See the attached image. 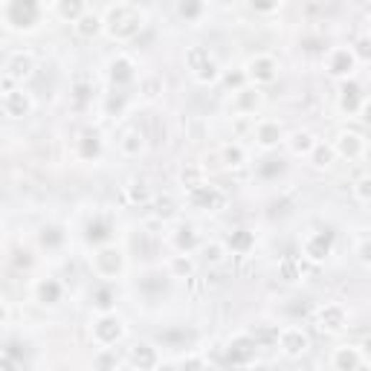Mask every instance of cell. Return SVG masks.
I'll return each mask as SVG.
<instances>
[{
    "label": "cell",
    "instance_id": "1",
    "mask_svg": "<svg viewBox=\"0 0 371 371\" xmlns=\"http://www.w3.org/2000/svg\"><path fill=\"white\" fill-rule=\"evenodd\" d=\"M143 29H146V15L139 12V6H133V4H116L105 15V32L113 41L139 38V35H143Z\"/></svg>",
    "mask_w": 371,
    "mask_h": 371
},
{
    "label": "cell",
    "instance_id": "2",
    "mask_svg": "<svg viewBox=\"0 0 371 371\" xmlns=\"http://www.w3.org/2000/svg\"><path fill=\"white\" fill-rule=\"evenodd\" d=\"M44 15H46V6L35 4V0H6L0 6V21L12 32H32Z\"/></svg>",
    "mask_w": 371,
    "mask_h": 371
},
{
    "label": "cell",
    "instance_id": "3",
    "mask_svg": "<svg viewBox=\"0 0 371 371\" xmlns=\"http://www.w3.org/2000/svg\"><path fill=\"white\" fill-rule=\"evenodd\" d=\"M186 67H189V73L198 84H215L223 76L215 56L206 50V46H189V50H186Z\"/></svg>",
    "mask_w": 371,
    "mask_h": 371
},
{
    "label": "cell",
    "instance_id": "4",
    "mask_svg": "<svg viewBox=\"0 0 371 371\" xmlns=\"http://www.w3.org/2000/svg\"><path fill=\"white\" fill-rule=\"evenodd\" d=\"M35 76V56L29 50H12L4 61V81L24 87V81H29Z\"/></svg>",
    "mask_w": 371,
    "mask_h": 371
},
{
    "label": "cell",
    "instance_id": "5",
    "mask_svg": "<svg viewBox=\"0 0 371 371\" xmlns=\"http://www.w3.org/2000/svg\"><path fill=\"white\" fill-rule=\"evenodd\" d=\"M90 334H93V342H96L99 348H113L125 334V325L116 313H99V319L93 322Z\"/></svg>",
    "mask_w": 371,
    "mask_h": 371
},
{
    "label": "cell",
    "instance_id": "6",
    "mask_svg": "<svg viewBox=\"0 0 371 371\" xmlns=\"http://www.w3.org/2000/svg\"><path fill=\"white\" fill-rule=\"evenodd\" d=\"M0 108L9 119H24L32 113V96L24 87H15L9 81H4V96H0Z\"/></svg>",
    "mask_w": 371,
    "mask_h": 371
},
{
    "label": "cell",
    "instance_id": "7",
    "mask_svg": "<svg viewBox=\"0 0 371 371\" xmlns=\"http://www.w3.org/2000/svg\"><path fill=\"white\" fill-rule=\"evenodd\" d=\"M90 267H93V273L102 278V282H111V278H116L122 273V253L113 244L99 247L96 255L90 258Z\"/></svg>",
    "mask_w": 371,
    "mask_h": 371
},
{
    "label": "cell",
    "instance_id": "8",
    "mask_svg": "<svg viewBox=\"0 0 371 371\" xmlns=\"http://www.w3.org/2000/svg\"><path fill=\"white\" fill-rule=\"evenodd\" d=\"M334 253V232L331 229H313L302 241V255L310 261H325Z\"/></svg>",
    "mask_w": 371,
    "mask_h": 371
},
{
    "label": "cell",
    "instance_id": "9",
    "mask_svg": "<svg viewBox=\"0 0 371 371\" xmlns=\"http://www.w3.org/2000/svg\"><path fill=\"white\" fill-rule=\"evenodd\" d=\"M186 200L200 212H220L226 206V195L218 189V186H209V183H200V186H195V189H189Z\"/></svg>",
    "mask_w": 371,
    "mask_h": 371
},
{
    "label": "cell",
    "instance_id": "10",
    "mask_svg": "<svg viewBox=\"0 0 371 371\" xmlns=\"http://www.w3.org/2000/svg\"><path fill=\"white\" fill-rule=\"evenodd\" d=\"M278 348H282L285 357L296 360V357L308 354V348H310V337L299 328V325H288V328L278 331Z\"/></svg>",
    "mask_w": 371,
    "mask_h": 371
},
{
    "label": "cell",
    "instance_id": "11",
    "mask_svg": "<svg viewBox=\"0 0 371 371\" xmlns=\"http://www.w3.org/2000/svg\"><path fill=\"white\" fill-rule=\"evenodd\" d=\"M316 325H319V331H325V334H340L348 325V310L340 302H328V305H322L316 310Z\"/></svg>",
    "mask_w": 371,
    "mask_h": 371
},
{
    "label": "cell",
    "instance_id": "12",
    "mask_svg": "<svg viewBox=\"0 0 371 371\" xmlns=\"http://www.w3.org/2000/svg\"><path fill=\"white\" fill-rule=\"evenodd\" d=\"M146 146H148V133L139 128V125L125 128L119 133V139H116V148H119L122 157H139V154L146 151Z\"/></svg>",
    "mask_w": 371,
    "mask_h": 371
},
{
    "label": "cell",
    "instance_id": "13",
    "mask_svg": "<svg viewBox=\"0 0 371 371\" xmlns=\"http://www.w3.org/2000/svg\"><path fill=\"white\" fill-rule=\"evenodd\" d=\"M357 61H360V59L354 56L351 46H334V50L328 53V61H325V67H328V73L337 76V78H348V76L354 73Z\"/></svg>",
    "mask_w": 371,
    "mask_h": 371
},
{
    "label": "cell",
    "instance_id": "14",
    "mask_svg": "<svg viewBox=\"0 0 371 371\" xmlns=\"http://www.w3.org/2000/svg\"><path fill=\"white\" fill-rule=\"evenodd\" d=\"M258 348H261V345L255 342V337H253V334H238L235 340L229 342L226 357H229V362H232V365H247V362H253V360H255Z\"/></svg>",
    "mask_w": 371,
    "mask_h": 371
},
{
    "label": "cell",
    "instance_id": "15",
    "mask_svg": "<svg viewBox=\"0 0 371 371\" xmlns=\"http://www.w3.org/2000/svg\"><path fill=\"white\" fill-rule=\"evenodd\" d=\"M102 148H105L102 146V136H99V131H93V128L81 131L78 139H76V157L81 163H96L102 157Z\"/></svg>",
    "mask_w": 371,
    "mask_h": 371
},
{
    "label": "cell",
    "instance_id": "16",
    "mask_svg": "<svg viewBox=\"0 0 371 371\" xmlns=\"http://www.w3.org/2000/svg\"><path fill=\"white\" fill-rule=\"evenodd\" d=\"M108 78L113 87H125L136 81V61L131 56H116L108 61Z\"/></svg>",
    "mask_w": 371,
    "mask_h": 371
},
{
    "label": "cell",
    "instance_id": "17",
    "mask_svg": "<svg viewBox=\"0 0 371 371\" xmlns=\"http://www.w3.org/2000/svg\"><path fill=\"white\" fill-rule=\"evenodd\" d=\"M128 362L133 365V371H154L160 365V351L151 342H136L128 351Z\"/></svg>",
    "mask_w": 371,
    "mask_h": 371
},
{
    "label": "cell",
    "instance_id": "18",
    "mask_svg": "<svg viewBox=\"0 0 371 371\" xmlns=\"http://www.w3.org/2000/svg\"><path fill=\"white\" fill-rule=\"evenodd\" d=\"M275 73H278V64H275V59L267 56V53H258V56L247 64V78L255 81V84H270V81L275 78Z\"/></svg>",
    "mask_w": 371,
    "mask_h": 371
},
{
    "label": "cell",
    "instance_id": "19",
    "mask_svg": "<svg viewBox=\"0 0 371 371\" xmlns=\"http://www.w3.org/2000/svg\"><path fill=\"white\" fill-rule=\"evenodd\" d=\"M32 293H35V302H41L46 308H56L64 299V285L59 278H41V282H35Z\"/></svg>",
    "mask_w": 371,
    "mask_h": 371
},
{
    "label": "cell",
    "instance_id": "20",
    "mask_svg": "<svg viewBox=\"0 0 371 371\" xmlns=\"http://www.w3.org/2000/svg\"><path fill=\"white\" fill-rule=\"evenodd\" d=\"M282 139H285V131H282V125H278L275 119H261L255 125V143L264 151H273L278 143H282Z\"/></svg>",
    "mask_w": 371,
    "mask_h": 371
},
{
    "label": "cell",
    "instance_id": "21",
    "mask_svg": "<svg viewBox=\"0 0 371 371\" xmlns=\"http://www.w3.org/2000/svg\"><path fill=\"white\" fill-rule=\"evenodd\" d=\"M111 232H113L111 218L96 215V218H93V220L87 223V229H84V241H87V244H96V247H108Z\"/></svg>",
    "mask_w": 371,
    "mask_h": 371
},
{
    "label": "cell",
    "instance_id": "22",
    "mask_svg": "<svg viewBox=\"0 0 371 371\" xmlns=\"http://www.w3.org/2000/svg\"><path fill=\"white\" fill-rule=\"evenodd\" d=\"M334 148H337V154H340V157L357 160V157H362V151H365V139H362L360 133H354V131H342V133L337 136Z\"/></svg>",
    "mask_w": 371,
    "mask_h": 371
},
{
    "label": "cell",
    "instance_id": "23",
    "mask_svg": "<svg viewBox=\"0 0 371 371\" xmlns=\"http://www.w3.org/2000/svg\"><path fill=\"white\" fill-rule=\"evenodd\" d=\"M362 102H365V96H362V90H360V84L357 81H342V87H340V108L345 111V113H360V108H362Z\"/></svg>",
    "mask_w": 371,
    "mask_h": 371
},
{
    "label": "cell",
    "instance_id": "24",
    "mask_svg": "<svg viewBox=\"0 0 371 371\" xmlns=\"http://www.w3.org/2000/svg\"><path fill=\"white\" fill-rule=\"evenodd\" d=\"M223 247L229 253H235V255H247L255 247V235H253L250 229H232L229 235H226V241H223Z\"/></svg>",
    "mask_w": 371,
    "mask_h": 371
},
{
    "label": "cell",
    "instance_id": "25",
    "mask_svg": "<svg viewBox=\"0 0 371 371\" xmlns=\"http://www.w3.org/2000/svg\"><path fill=\"white\" fill-rule=\"evenodd\" d=\"M38 244L44 247V250H61L64 244H67V232H64V226L61 223H46L41 232H38Z\"/></svg>",
    "mask_w": 371,
    "mask_h": 371
},
{
    "label": "cell",
    "instance_id": "26",
    "mask_svg": "<svg viewBox=\"0 0 371 371\" xmlns=\"http://www.w3.org/2000/svg\"><path fill=\"white\" fill-rule=\"evenodd\" d=\"M168 273H148V275H143L139 278V293H143L146 299H157V296H163L166 293V288H168Z\"/></svg>",
    "mask_w": 371,
    "mask_h": 371
},
{
    "label": "cell",
    "instance_id": "27",
    "mask_svg": "<svg viewBox=\"0 0 371 371\" xmlns=\"http://www.w3.org/2000/svg\"><path fill=\"white\" fill-rule=\"evenodd\" d=\"M261 105V93L253 90V87H244L235 93V102H232V111H235L238 116H250L255 113V108Z\"/></svg>",
    "mask_w": 371,
    "mask_h": 371
},
{
    "label": "cell",
    "instance_id": "28",
    "mask_svg": "<svg viewBox=\"0 0 371 371\" xmlns=\"http://www.w3.org/2000/svg\"><path fill=\"white\" fill-rule=\"evenodd\" d=\"M331 362H334L337 371H357L360 362H362V357H360V348H354V345H340V348L334 351Z\"/></svg>",
    "mask_w": 371,
    "mask_h": 371
},
{
    "label": "cell",
    "instance_id": "29",
    "mask_svg": "<svg viewBox=\"0 0 371 371\" xmlns=\"http://www.w3.org/2000/svg\"><path fill=\"white\" fill-rule=\"evenodd\" d=\"M81 38H93V35H99L102 29H105V18L99 15V12H93V9H87L78 21H76V26H73Z\"/></svg>",
    "mask_w": 371,
    "mask_h": 371
},
{
    "label": "cell",
    "instance_id": "30",
    "mask_svg": "<svg viewBox=\"0 0 371 371\" xmlns=\"http://www.w3.org/2000/svg\"><path fill=\"white\" fill-rule=\"evenodd\" d=\"M278 275L285 278V282H299V278L305 275V264L299 255H285L282 264H278Z\"/></svg>",
    "mask_w": 371,
    "mask_h": 371
},
{
    "label": "cell",
    "instance_id": "31",
    "mask_svg": "<svg viewBox=\"0 0 371 371\" xmlns=\"http://www.w3.org/2000/svg\"><path fill=\"white\" fill-rule=\"evenodd\" d=\"M87 9H90V6H87V4H78V0H73V4H67V0H61V4H56V6H53V12H56L61 21L73 24V26H76V21H78V18H81Z\"/></svg>",
    "mask_w": 371,
    "mask_h": 371
},
{
    "label": "cell",
    "instance_id": "32",
    "mask_svg": "<svg viewBox=\"0 0 371 371\" xmlns=\"http://www.w3.org/2000/svg\"><path fill=\"white\" fill-rule=\"evenodd\" d=\"M220 160H223L226 168H241L247 163V148L238 146V143H229V146L220 148Z\"/></svg>",
    "mask_w": 371,
    "mask_h": 371
},
{
    "label": "cell",
    "instance_id": "33",
    "mask_svg": "<svg viewBox=\"0 0 371 371\" xmlns=\"http://www.w3.org/2000/svg\"><path fill=\"white\" fill-rule=\"evenodd\" d=\"M90 302H93V308H96L99 313H111V310H113L116 296H113V290H111L108 285H99L96 290L90 293Z\"/></svg>",
    "mask_w": 371,
    "mask_h": 371
},
{
    "label": "cell",
    "instance_id": "34",
    "mask_svg": "<svg viewBox=\"0 0 371 371\" xmlns=\"http://www.w3.org/2000/svg\"><path fill=\"white\" fill-rule=\"evenodd\" d=\"M93 368H96V371H119L116 348H99L96 357H93Z\"/></svg>",
    "mask_w": 371,
    "mask_h": 371
},
{
    "label": "cell",
    "instance_id": "35",
    "mask_svg": "<svg viewBox=\"0 0 371 371\" xmlns=\"http://www.w3.org/2000/svg\"><path fill=\"white\" fill-rule=\"evenodd\" d=\"M334 157H337V148L334 146H328V143H316V148L310 151V163L316 166V168H328L331 163H334Z\"/></svg>",
    "mask_w": 371,
    "mask_h": 371
},
{
    "label": "cell",
    "instance_id": "36",
    "mask_svg": "<svg viewBox=\"0 0 371 371\" xmlns=\"http://www.w3.org/2000/svg\"><path fill=\"white\" fill-rule=\"evenodd\" d=\"M313 148H316L313 133H308V131H296V133L290 136V151H293V154H305V157H310Z\"/></svg>",
    "mask_w": 371,
    "mask_h": 371
},
{
    "label": "cell",
    "instance_id": "37",
    "mask_svg": "<svg viewBox=\"0 0 371 371\" xmlns=\"http://www.w3.org/2000/svg\"><path fill=\"white\" fill-rule=\"evenodd\" d=\"M195 244H198L195 229H192V226H180V229H177V235H174V247H177V253H186V255H189V253L195 250Z\"/></svg>",
    "mask_w": 371,
    "mask_h": 371
},
{
    "label": "cell",
    "instance_id": "38",
    "mask_svg": "<svg viewBox=\"0 0 371 371\" xmlns=\"http://www.w3.org/2000/svg\"><path fill=\"white\" fill-rule=\"evenodd\" d=\"M192 270H195V264H192V255H186V253H177V255H171V261H168V275H171V278L189 275Z\"/></svg>",
    "mask_w": 371,
    "mask_h": 371
},
{
    "label": "cell",
    "instance_id": "39",
    "mask_svg": "<svg viewBox=\"0 0 371 371\" xmlns=\"http://www.w3.org/2000/svg\"><path fill=\"white\" fill-rule=\"evenodd\" d=\"M90 99H93V78L78 76V78L73 81V102H76V105H84V102H90Z\"/></svg>",
    "mask_w": 371,
    "mask_h": 371
},
{
    "label": "cell",
    "instance_id": "40",
    "mask_svg": "<svg viewBox=\"0 0 371 371\" xmlns=\"http://www.w3.org/2000/svg\"><path fill=\"white\" fill-rule=\"evenodd\" d=\"M285 171V160L282 157H264L261 163H258V174L264 177V180H273V177H278V174H282Z\"/></svg>",
    "mask_w": 371,
    "mask_h": 371
},
{
    "label": "cell",
    "instance_id": "41",
    "mask_svg": "<svg viewBox=\"0 0 371 371\" xmlns=\"http://www.w3.org/2000/svg\"><path fill=\"white\" fill-rule=\"evenodd\" d=\"M139 93H143L146 99H157L160 93H163V78H160V76H146V78H139Z\"/></svg>",
    "mask_w": 371,
    "mask_h": 371
},
{
    "label": "cell",
    "instance_id": "42",
    "mask_svg": "<svg viewBox=\"0 0 371 371\" xmlns=\"http://www.w3.org/2000/svg\"><path fill=\"white\" fill-rule=\"evenodd\" d=\"M203 12H206V6H203V4H195V0H189V4H180V6H177V15H180L183 21H189V24L198 21Z\"/></svg>",
    "mask_w": 371,
    "mask_h": 371
},
{
    "label": "cell",
    "instance_id": "43",
    "mask_svg": "<svg viewBox=\"0 0 371 371\" xmlns=\"http://www.w3.org/2000/svg\"><path fill=\"white\" fill-rule=\"evenodd\" d=\"M354 198L360 203H371V177H360L354 183Z\"/></svg>",
    "mask_w": 371,
    "mask_h": 371
},
{
    "label": "cell",
    "instance_id": "44",
    "mask_svg": "<svg viewBox=\"0 0 371 371\" xmlns=\"http://www.w3.org/2000/svg\"><path fill=\"white\" fill-rule=\"evenodd\" d=\"M351 50H354L357 59H365V61H368V59H371V32H368V35H360V38L354 41Z\"/></svg>",
    "mask_w": 371,
    "mask_h": 371
},
{
    "label": "cell",
    "instance_id": "45",
    "mask_svg": "<svg viewBox=\"0 0 371 371\" xmlns=\"http://www.w3.org/2000/svg\"><path fill=\"white\" fill-rule=\"evenodd\" d=\"M357 258H360L362 267H371V235L357 244Z\"/></svg>",
    "mask_w": 371,
    "mask_h": 371
},
{
    "label": "cell",
    "instance_id": "46",
    "mask_svg": "<svg viewBox=\"0 0 371 371\" xmlns=\"http://www.w3.org/2000/svg\"><path fill=\"white\" fill-rule=\"evenodd\" d=\"M223 250H226L223 244H209V247H203V253H206L203 258H206L209 264H218V261L223 258Z\"/></svg>",
    "mask_w": 371,
    "mask_h": 371
},
{
    "label": "cell",
    "instance_id": "47",
    "mask_svg": "<svg viewBox=\"0 0 371 371\" xmlns=\"http://www.w3.org/2000/svg\"><path fill=\"white\" fill-rule=\"evenodd\" d=\"M0 368H4V371H21V368H24V362H18L15 357L4 354V357H0Z\"/></svg>",
    "mask_w": 371,
    "mask_h": 371
},
{
    "label": "cell",
    "instance_id": "48",
    "mask_svg": "<svg viewBox=\"0 0 371 371\" xmlns=\"http://www.w3.org/2000/svg\"><path fill=\"white\" fill-rule=\"evenodd\" d=\"M360 119H362L365 125H371V96H365V102H362V108H360Z\"/></svg>",
    "mask_w": 371,
    "mask_h": 371
},
{
    "label": "cell",
    "instance_id": "49",
    "mask_svg": "<svg viewBox=\"0 0 371 371\" xmlns=\"http://www.w3.org/2000/svg\"><path fill=\"white\" fill-rule=\"evenodd\" d=\"M183 371H203V362L198 357H189V360L183 362Z\"/></svg>",
    "mask_w": 371,
    "mask_h": 371
},
{
    "label": "cell",
    "instance_id": "50",
    "mask_svg": "<svg viewBox=\"0 0 371 371\" xmlns=\"http://www.w3.org/2000/svg\"><path fill=\"white\" fill-rule=\"evenodd\" d=\"M360 357L371 362V337H365V340H362V345H360Z\"/></svg>",
    "mask_w": 371,
    "mask_h": 371
},
{
    "label": "cell",
    "instance_id": "51",
    "mask_svg": "<svg viewBox=\"0 0 371 371\" xmlns=\"http://www.w3.org/2000/svg\"><path fill=\"white\" fill-rule=\"evenodd\" d=\"M362 157L371 163V143H365V151H362Z\"/></svg>",
    "mask_w": 371,
    "mask_h": 371
}]
</instances>
